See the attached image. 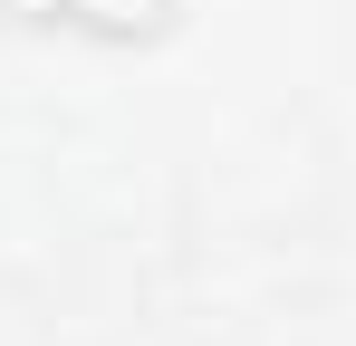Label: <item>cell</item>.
<instances>
[{
  "mask_svg": "<svg viewBox=\"0 0 356 346\" xmlns=\"http://www.w3.org/2000/svg\"><path fill=\"white\" fill-rule=\"evenodd\" d=\"M0 29L87 39V49H154L183 29V0H0Z\"/></svg>",
  "mask_w": 356,
  "mask_h": 346,
  "instance_id": "cell-1",
  "label": "cell"
}]
</instances>
